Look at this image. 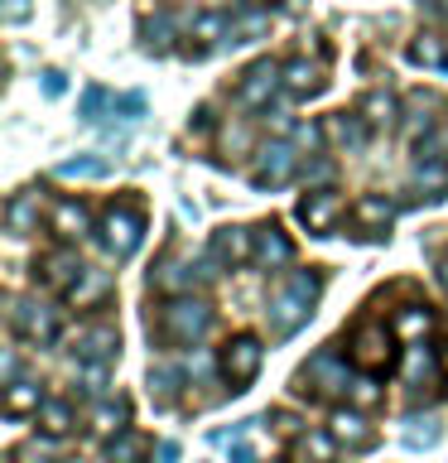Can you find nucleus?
<instances>
[{
  "mask_svg": "<svg viewBox=\"0 0 448 463\" xmlns=\"http://www.w3.org/2000/svg\"><path fill=\"white\" fill-rule=\"evenodd\" d=\"M212 328V304L193 299V295H173L159 318L150 314V338H159L164 347H198Z\"/></svg>",
  "mask_w": 448,
  "mask_h": 463,
  "instance_id": "1",
  "label": "nucleus"
},
{
  "mask_svg": "<svg viewBox=\"0 0 448 463\" xmlns=\"http://www.w3.org/2000/svg\"><path fill=\"white\" fill-rule=\"evenodd\" d=\"M318 295H323V275H318V270H289L285 289L270 299V309H266V314H270V328L280 333V338L299 333L303 324H309Z\"/></svg>",
  "mask_w": 448,
  "mask_h": 463,
  "instance_id": "2",
  "label": "nucleus"
},
{
  "mask_svg": "<svg viewBox=\"0 0 448 463\" xmlns=\"http://www.w3.org/2000/svg\"><path fill=\"white\" fill-rule=\"evenodd\" d=\"M212 266H222V260H173V256H164L159 266H150V289L154 295H193L198 285H212L217 280V270Z\"/></svg>",
  "mask_w": 448,
  "mask_h": 463,
  "instance_id": "3",
  "label": "nucleus"
},
{
  "mask_svg": "<svg viewBox=\"0 0 448 463\" xmlns=\"http://www.w3.org/2000/svg\"><path fill=\"white\" fill-rule=\"evenodd\" d=\"M10 328L20 333L24 343L49 347V343H58V333H63V318H58V309H53V304H43V299H14Z\"/></svg>",
  "mask_w": 448,
  "mask_h": 463,
  "instance_id": "4",
  "label": "nucleus"
},
{
  "mask_svg": "<svg viewBox=\"0 0 448 463\" xmlns=\"http://www.w3.org/2000/svg\"><path fill=\"white\" fill-rule=\"evenodd\" d=\"M299 150H294V140H270V145H260L256 150V165H251V184L256 188H280L289 179H299Z\"/></svg>",
  "mask_w": 448,
  "mask_h": 463,
  "instance_id": "5",
  "label": "nucleus"
},
{
  "mask_svg": "<svg viewBox=\"0 0 448 463\" xmlns=\"http://www.w3.org/2000/svg\"><path fill=\"white\" fill-rule=\"evenodd\" d=\"M390 343H396V328L376 324V318H361V324L352 328V347H347V357H352L361 372H386L390 367Z\"/></svg>",
  "mask_w": 448,
  "mask_h": 463,
  "instance_id": "6",
  "label": "nucleus"
},
{
  "mask_svg": "<svg viewBox=\"0 0 448 463\" xmlns=\"http://www.w3.org/2000/svg\"><path fill=\"white\" fill-rule=\"evenodd\" d=\"M280 87H285V63H275V58H260V63H251V68L241 72V82H237V107H246V111H266Z\"/></svg>",
  "mask_w": 448,
  "mask_h": 463,
  "instance_id": "7",
  "label": "nucleus"
},
{
  "mask_svg": "<svg viewBox=\"0 0 448 463\" xmlns=\"http://www.w3.org/2000/svg\"><path fill=\"white\" fill-rule=\"evenodd\" d=\"M140 237H145V217L135 208H111L107 217H101V251L126 260L140 251Z\"/></svg>",
  "mask_w": 448,
  "mask_h": 463,
  "instance_id": "8",
  "label": "nucleus"
},
{
  "mask_svg": "<svg viewBox=\"0 0 448 463\" xmlns=\"http://www.w3.org/2000/svg\"><path fill=\"white\" fill-rule=\"evenodd\" d=\"M299 222L313 232V237H332V227H338V217L347 213V203L338 188H309V194L299 198Z\"/></svg>",
  "mask_w": 448,
  "mask_h": 463,
  "instance_id": "9",
  "label": "nucleus"
},
{
  "mask_svg": "<svg viewBox=\"0 0 448 463\" xmlns=\"http://www.w3.org/2000/svg\"><path fill=\"white\" fill-rule=\"evenodd\" d=\"M260 362H266V347H260L251 333H241V338H231L222 347V376L231 382V391H246L256 382V372H260Z\"/></svg>",
  "mask_w": 448,
  "mask_h": 463,
  "instance_id": "10",
  "label": "nucleus"
},
{
  "mask_svg": "<svg viewBox=\"0 0 448 463\" xmlns=\"http://www.w3.org/2000/svg\"><path fill=\"white\" fill-rule=\"evenodd\" d=\"M251 260L260 270H285L294 260V241L285 237L280 222H260L256 227V241H251Z\"/></svg>",
  "mask_w": 448,
  "mask_h": 463,
  "instance_id": "11",
  "label": "nucleus"
},
{
  "mask_svg": "<svg viewBox=\"0 0 448 463\" xmlns=\"http://www.w3.org/2000/svg\"><path fill=\"white\" fill-rule=\"evenodd\" d=\"M116 353H121L116 324H87L78 338H72V357L78 362H116Z\"/></svg>",
  "mask_w": 448,
  "mask_h": 463,
  "instance_id": "12",
  "label": "nucleus"
},
{
  "mask_svg": "<svg viewBox=\"0 0 448 463\" xmlns=\"http://www.w3.org/2000/svg\"><path fill=\"white\" fill-rule=\"evenodd\" d=\"M323 136L332 145H342V150L361 155V150H367V140H371V121L361 111H332V116H323Z\"/></svg>",
  "mask_w": 448,
  "mask_h": 463,
  "instance_id": "13",
  "label": "nucleus"
},
{
  "mask_svg": "<svg viewBox=\"0 0 448 463\" xmlns=\"http://www.w3.org/2000/svg\"><path fill=\"white\" fill-rule=\"evenodd\" d=\"M111 289H116L111 270H92V266H87L78 280L63 289V299L72 304V309H97V304H107V299H111Z\"/></svg>",
  "mask_w": 448,
  "mask_h": 463,
  "instance_id": "14",
  "label": "nucleus"
},
{
  "mask_svg": "<svg viewBox=\"0 0 448 463\" xmlns=\"http://www.w3.org/2000/svg\"><path fill=\"white\" fill-rule=\"evenodd\" d=\"M82 270H87V266L78 260V251H68V246H58V251H49V256H39V266H34L39 285H53V289H68Z\"/></svg>",
  "mask_w": 448,
  "mask_h": 463,
  "instance_id": "15",
  "label": "nucleus"
},
{
  "mask_svg": "<svg viewBox=\"0 0 448 463\" xmlns=\"http://www.w3.org/2000/svg\"><path fill=\"white\" fill-rule=\"evenodd\" d=\"M328 87V78H323V63H313V58H289L285 63V92L294 97V101H303V97H318Z\"/></svg>",
  "mask_w": 448,
  "mask_h": 463,
  "instance_id": "16",
  "label": "nucleus"
},
{
  "mask_svg": "<svg viewBox=\"0 0 448 463\" xmlns=\"http://www.w3.org/2000/svg\"><path fill=\"white\" fill-rule=\"evenodd\" d=\"M49 227H53L63 241H82L87 232H92V213H87L78 198H58L53 213H49Z\"/></svg>",
  "mask_w": 448,
  "mask_h": 463,
  "instance_id": "17",
  "label": "nucleus"
},
{
  "mask_svg": "<svg viewBox=\"0 0 448 463\" xmlns=\"http://www.w3.org/2000/svg\"><path fill=\"white\" fill-rule=\"evenodd\" d=\"M251 241H256V232H246V227H217L212 232V260H222V266H241V260H251Z\"/></svg>",
  "mask_w": 448,
  "mask_h": 463,
  "instance_id": "18",
  "label": "nucleus"
},
{
  "mask_svg": "<svg viewBox=\"0 0 448 463\" xmlns=\"http://www.w3.org/2000/svg\"><path fill=\"white\" fill-rule=\"evenodd\" d=\"M434 376H439V357H434V347H425V338H415L405 347V386L419 396L425 386H434Z\"/></svg>",
  "mask_w": 448,
  "mask_h": 463,
  "instance_id": "19",
  "label": "nucleus"
},
{
  "mask_svg": "<svg viewBox=\"0 0 448 463\" xmlns=\"http://www.w3.org/2000/svg\"><path fill=\"white\" fill-rule=\"evenodd\" d=\"M448 107L434 92H415L410 97V107H405V136L410 140H419V136H429L434 126H439V116H443Z\"/></svg>",
  "mask_w": 448,
  "mask_h": 463,
  "instance_id": "20",
  "label": "nucleus"
},
{
  "mask_svg": "<svg viewBox=\"0 0 448 463\" xmlns=\"http://www.w3.org/2000/svg\"><path fill=\"white\" fill-rule=\"evenodd\" d=\"M5 232L10 237H34L39 232V194H10L5 203Z\"/></svg>",
  "mask_w": 448,
  "mask_h": 463,
  "instance_id": "21",
  "label": "nucleus"
},
{
  "mask_svg": "<svg viewBox=\"0 0 448 463\" xmlns=\"http://www.w3.org/2000/svg\"><path fill=\"white\" fill-rule=\"evenodd\" d=\"M328 430H332V439L347 444V449H371V444H376V434L367 430V420H361L357 405H352V411H332Z\"/></svg>",
  "mask_w": 448,
  "mask_h": 463,
  "instance_id": "22",
  "label": "nucleus"
},
{
  "mask_svg": "<svg viewBox=\"0 0 448 463\" xmlns=\"http://www.w3.org/2000/svg\"><path fill=\"white\" fill-rule=\"evenodd\" d=\"M352 217H357L361 227H371L376 237H386L390 222H396V203H386V198H376V194H361L352 203Z\"/></svg>",
  "mask_w": 448,
  "mask_h": 463,
  "instance_id": "23",
  "label": "nucleus"
},
{
  "mask_svg": "<svg viewBox=\"0 0 448 463\" xmlns=\"http://www.w3.org/2000/svg\"><path fill=\"white\" fill-rule=\"evenodd\" d=\"M43 401H49V396H43V391H39L34 382H24V376H20V382H10V386H5V415H10V420L39 415V405H43Z\"/></svg>",
  "mask_w": 448,
  "mask_h": 463,
  "instance_id": "24",
  "label": "nucleus"
},
{
  "mask_svg": "<svg viewBox=\"0 0 448 463\" xmlns=\"http://www.w3.org/2000/svg\"><path fill=\"white\" fill-rule=\"evenodd\" d=\"M130 425V401L126 396H101L92 411V430L97 434H121Z\"/></svg>",
  "mask_w": 448,
  "mask_h": 463,
  "instance_id": "25",
  "label": "nucleus"
},
{
  "mask_svg": "<svg viewBox=\"0 0 448 463\" xmlns=\"http://www.w3.org/2000/svg\"><path fill=\"white\" fill-rule=\"evenodd\" d=\"M338 454V439H332V430H309L294 439V458L299 463H332Z\"/></svg>",
  "mask_w": 448,
  "mask_h": 463,
  "instance_id": "26",
  "label": "nucleus"
},
{
  "mask_svg": "<svg viewBox=\"0 0 448 463\" xmlns=\"http://www.w3.org/2000/svg\"><path fill=\"white\" fill-rule=\"evenodd\" d=\"M39 425H43V434H49V439H63V434L72 430V405L68 401H58V396H49L39 405Z\"/></svg>",
  "mask_w": 448,
  "mask_h": 463,
  "instance_id": "27",
  "label": "nucleus"
},
{
  "mask_svg": "<svg viewBox=\"0 0 448 463\" xmlns=\"http://www.w3.org/2000/svg\"><path fill=\"white\" fill-rule=\"evenodd\" d=\"M415 165H448V121H439L429 136L415 140Z\"/></svg>",
  "mask_w": 448,
  "mask_h": 463,
  "instance_id": "28",
  "label": "nucleus"
},
{
  "mask_svg": "<svg viewBox=\"0 0 448 463\" xmlns=\"http://www.w3.org/2000/svg\"><path fill=\"white\" fill-rule=\"evenodd\" d=\"M434 324H439V318H434L429 304H410L405 314H396V324H390V328H396L400 338H410V343H415V338H425V333H429Z\"/></svg>",
  "mask_w": 448,
  "mask_h": 463,
  "instance_id": "29",
  "label": "nucleus"
},
{
  "mask_svg": "<svg viewBox=\"0 0 448 463\" xmlns=\"http://www.w3.org/2000/svg\"><path fill=\"white\" fill-rule=\"evenodd\" d=\"M299 179L309 184V188H332V184H338V159H332V155H318V150H313V155L299 165Z\"/></svg>",
  "mask_w": 448,
  "mask_h": 463,
  "instance_id": "30",
  "label": "nucleus"
},
{
  "mask_svg": "<svg viewBox=\"0 0 448 463\" xmlns=\"http://www.w3.org/2000/svg\"><path fill=\"white\" fill-rule=\"evenodd\" d=\"M140 43H145V53H173V20H169V14L145 20L140 24Z\"/></svg>",
  "mask_w": 448,
  "mask_h": 463,
  "instance_id": "31",
  "label": "nucleus"
},
{
  "mask_svg": "<svg viewBox=\"0 0 448 463\" xmlns=\"http://www.w3.org/2000/svg\"><path fill=\"white\" fill-rule=\"evenodd\" d=\"M183 367H164V362H159V367H150V396L159 401V405H169L173 396H179V382H183Z\"/></svg>",
  "mask_w": 448,
  "mask_h": 463,
  "instance_id": "32",
  "label": "nucleus"
},
{
  "mask_svg": "<svg viewBox=\"0 0 448 463\" xmlns=\"http://www.w3.org/2000/svg\"><path fill=\"white\" fill-rule=\"evenodd\" d=\"M140 458H145V434H135V430H121V434H111L107 463H140Z\"/></svg>",
  "mask_w": 448,
  "mask_h": 463,
  "instance_id": "33",
  "label": "nucleus"
},
{
  "mask_svg": "<svg viewBox=\"0 0 448 463\" xmlns=\"http://www.w3.org/2000/svg\"><path fill=\"white\" fill-rule=\"evenodd\" d=\"M347 401L357 405V411H376V405L386 401V391H381V382L367 372V376H352V386H347Z\"/></svg>",
  "mask_w": 448,
  "mask_h": 463,
  "instance_id": "34",
  "label": "nucleus"
},
{
  "mask_svg": "<svg viewBox=\"0 0 448 463\" xmlns=\"http://www.w3.org/2000/svg\"><path fill=\"white\" fill-rule=\"evenodd\" d=\"M396 111H400V101L390 92H367V101H361V116L371 126H396Z\"/></svg>",
  "mask_w": 448,
  "mask_h": 463,
  "instance_id": "35",
  "label": "nucleus"
},
{
  "mask_svg": "<svg viewBox=\"0 0 448 463\" xmlns=\"http://www.w3.org/2000/svg\"><path fill=\"white\" fill-rule=\"evenodd\" d=\"M415 184L425 188L429 203L448 198V165H415Z\"/></svg>",
  "mask_w": 448,
  "mask_h": 463,
  "instance_id": "36",
  "label": "nucleus"
},
{
  "mask_svg": "<svg viewBox=\"0 0 448 463\" xmlns=\"http://www.w3.org/2000/svg\"><path fill=\"white\" fill-rule=\"evenodd\" d=\"M107 107H111V92H107V87H87V92L78 97V121H82V126H97Z\"/></svg>",
  "mask_w": 448,
  "mask_h": 463,
  "instance_id": "37",
  "label": "nucleus"
},
{
  "mask_svg": "<svg viewBox=\"0 0 448 463\" xmlns=\"http://www.w3.org/2000/svg\"><path fill=\"white\" fill-rule=\"evenodd\" d=\"M101 174H107V159H97V155H78L58 165V179H101Z\"/></svg>",
  "mask_w": 448,
  "mask_h": 463,
  "instance_id": "38",
  "label": "nucleus"
},
{
  "mask_svg": "<svg viewBox=\"0 0 448 463\" xmlns=\"http://www.w3.org/2000/svg\"><path fill=\"white\" fill-rule=\"evenodd\" d=\"M78 367H82V391H87V396H92V401L107 396V367H111V362H78Z\"/></svg>",
  "mask_w": 448,
  "mask_h": 463,
  "instance_id": "39",
  "label": "nucleus"
},
{
  "mask_svg": "<svg viewBox=\"0 0 448 463\" xmlns=\"http://www.w3.org/2000/svg\"><path fill=\"white\" fill-rule=\"evenodd\" d=\"M405 444H410V449L439 444V420H410V430H405Z\"/></svg>",
  "mask_w": 448,
  "mask_h": 463,
  "instance_id": "40",
  "label": "nucleus"
},
{
  "mask_svg": "<svg viewBox=\"0 0 448 463\" xmlns=\"http://www.w3.org/2000/svg\"><path fill=\"white\" fill-rule=\"evenodd\" d=\"M111 116H121L126 126H135L140 116H145V97H140V92H121V97H111Z\"/></svg>",
  "mask_w": 448,
  "mask_h": 463,
  "instance_id": "41",
  "label": "nucleus"
},
{
  "mask_svg": "<svg viewBox=\"0 0 448 463\" xmlns=\"http://www.w3.org/2000/svg\"><path fill=\"white\" fill-rule=\"evenodd\" d=\"M227 29H231L227 14H198V20L188 24V34H193V39H217V34H222L227 39Z\"/></svg>",
  "mask_w": 448,
  "mask_h": 463,
  "instance_id": "42",
  "label": "nucleus"
},
{
  "mask_svg": "<svg viewBox=\"0 0 448 463\" xmlns=\"http://www.w3.org/2000/svg\"><path fill=\"white\" fill-rule=\"evenodd\" d=\"M410 63H443L439 39H434V34H419V39L410 43Z\"/></svg>",
  "mask_w": 448,
  "mask_h": 463,
  "instance_id": "43",
  "label": "nucleus"
},
{
  "mask_svg": "<svg viewBox=\"0 0 448 463\" xmlns=\"http://www.w3.org/2000/svg\"><path fill=\"white\" fill-rule=\"evenodd\" d=\"M289 140L303 145V150H318L328 136H323V126H309V121H294V130H289Z\"/></svg>",
  "mask_w": 448,
  "mask_h": 463,
  "instance_id": "44",
  "label": "nucleus"
},
{
  "mask_svg": "<svg viewBox=\"0 0 448 463\" xmlns=\"http://www.w3.org/2000/svg\"><path fill=\"white\" fill-rule=\"evenodd\" d=\"M183 372H188V376H198V382H208V376H212V357L202 353V347H193V353L183 357Z\"/></svg>",
  "mask_w": 448,
  "mask_h": 463,
  "instance_id": "45",
  "label": "nucleus"
},
{
  "mask_svg": "<svg viewBox=\"0 0 448 463\" xmlns=\"http://www.w3.org/2000/svg\"><path fill=\"white\" fill-rule=\"evenodd\" d=\"M14 458H20V463H53L43 444H24V449H14Z\"/></svg>",
  "mask_w": 448,
  "mask_h": 463,
  "instance_id": "46",
  "label": "nucleus"
},
{
  "mask_svg": "<svg viewBox=\"0 0 448 463\" xmlns=\"http://www.w3.org/2000/svg\"><path fill=\"white\" fill-rule=\"evenodd\" d=\"M227 463H256V449H251V444H246L241 434H237V444L227 449Z\"/></svg>",
  "mask_w": 448,
  "mask_h": 463,
  "instance_id": "47",
  "label": "nucleus"
},
{
  "mask_svg": "<svg viewBox=\"0 0 448 463\" xmlns=\"http://www.w3.org/2000/svg\"><path fill=\"white\" fill-rule=\"evenodd\" d=\"M29 20V0H5V24H24Z\"/></svg>",
  "mask_w": 448,
  "mask_h": 463,
  "instance_id": "48",
  "label": "nucleus"
},
{
  "mask_svg": "<svg viewBox=\"0 0 448 463\" xmlns=\"http://www.w3.org/2000/svg\"><path fill=\"white\" fill-rule=\"evenodd\" d=\"M227 150H251V130H246V126H237V130H227Z\"/></svg>",
  "mask_w": 448,
  "mask_h": 463,
  "instance_id": "49",
  "label": "nucleus"
},
{
  "mask_svg": "<svg viewBox=\"0 0 448 463\" xmlns=\"http://www.w3.org/2000/svg\"><path fill=\"white\" fill-rule=\"evenodd\" d=\"M63 87H68V82H63V72H53V68L43 72V97H63Z\"/></svg>",
  "mask_w": 448,
  "mask_h": 463,
  "instance_id": "50",
  "label": "nucleus"
},
{
  "mask_svg": "<svg viewBox=\"0 0 448 463\" xmlns=\"http://www.w3.org/2000/svg\"><path fill=\"white\" fill-rule=\"evenodd\" d=\"M188 130H212V107H198L188 116Z\"/></svg>",
  "mask_w": 448,
  "mask_h": 463,
  "instance_id": "51",
  "label": "nucleus"
},
{
  "mask_svg": "<svg viewBox=\"0 0 448 463\" xmlns=\"http://www.w3.org/2000/svg\"><path fill=\"white\" fill-rule=\"evenodd\" d=\"M10 382H20V353H14V347L5 353V386H10Z\"/></svg>",
  "mask_w": 448,
  "mask_h": 463,
  "instance_id": "52",
  "label": "nucleus"
},
{
  "mask_svg": "<svg viewBox=\"0 0 448 463\" xmlns=\"http://www.w3.org/2000/svg\"><path fill=\"white\" fill-rule=\"evenodd\" d=\"M159 463H179V444H173V439L159 444Z\"/></svg>",
  "mask_w": 448,
  "mask_h": 463,
  "instance_id": "53",
  "label": "nucleus"
},
{
  "mask_svg": "<svg viewBox=\"0 0 448 463\" xmlns=\"http://www.w3.org/2000/svg\"><path fill=\"white\" fill-rule=\"evenodd\" d=\"M275 425H280L285 434H294V430H299V420H294V415H289V411H280V415H275Z\"/></svg>",
  "mask_w": 448,
  "mask_h": 463,
  "instance_id": "54",
  "label": "nucleus"
},
{
  "mask_svg": "<svg viewBox=\"0 0 448 463\" xmlns=\"http://www.w3.org/2000/svg\"><path fill=\"white\" fill-rule=\"evenodd\" d=\"M439 285H443V289H448V256H443V260H439Z\"/></svg>",
  "mask_w": 448,
  "mask_h": 463,
  "instance_id": "55",
  "label": "nucleus"
},
{
  "mask_svg": "<svg viewBox=\"0 0 448 463\" xmlns=\"http://www.w3.org/2000/svg\"><path fill=\"white\" fill-rule=\"evenodd\" d=\"M208 5H231V0H208Z\"/></svg>",
  "mask_w": 448,
  "mask_h": 463,
  "instance_id": "56",
  "label": "nucleus"
},
{
  "mask_svg": "<svg viewBox=\"0 0 448 463\" xmlns=\"http://www.w3.org/2000/svg\"><path fill=\"white\" fill-rule=\"evenodd\" d=\"M443 372H448V347H443Z\"/></svg>",
  "mask_w": 448,
  "mask_h": 463,
  "instance_id": "57",
  "label": "nucleus"
},
{
  "mask_svg": "<svg viewBox=\"0 0 448 463\" xmlns=\"http://www.w3.org/2000/svg\"><path fill=\"white\" fill-rule=\"evenodd\" d=\"M443 68H448V58H443Z\"/></svg>",
  "mask_w": 448,
  "mask_h": 463,
  "instance_id": "58",
  "label": "nucleus"
}]
</instances>
